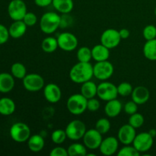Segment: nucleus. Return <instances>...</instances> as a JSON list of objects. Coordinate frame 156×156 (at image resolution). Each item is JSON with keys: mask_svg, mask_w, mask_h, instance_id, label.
I'll use <instances>...</instances> for the list:
<instances>
[{"mask_svg": "<svg viewBox=\"0 0 156 156\" xmlns=\"http://www.w3.org/2000/svg\"><path fill=\"white\" fill-rule=\"evenodd\" d=\"M69 156H86L87 148L82 143H73L67 149Z\"/></svg>", "mask_w": 156, "mask_h": 156, "instance_id": "cd10ccee", "label": "nucleus"}, {"mask_svg": "<svg viewBox=\"0 0 156 156\" xmlns=\"http://www.w3.org/2000/svg\"><path fill=\"white\" fill-rule=\"evenodd\" d=\"M15 87V77L8 73H0V92L9 93Z\"/></svg>", "mask_w": 156, "mask_h": 156, "instance_id": "412c9836", "label": "nucleus"}, {"mask_svg": "<svg viewBox=\"0 0 156 156\" xmlns=\"http://www.w3.org/2000/svg\"><path fill=\"white\" fill-rule=\"evenodd\" d=\"M111 122L108 118H102L98 119L95 123V129L98 132H100L102 135L108 133L111 129Z\"/></svg>", "mask_w": 156, "mask_h": 156, "instance_id": "7c9ffc66", "label": "nucleus"}, {"mask_svg": "<svg viewBox=\"0 0 156 156\" xmlns=\"http://www.w3.org/2000/svg\"><path fill=\"white\" fill-rule=\"evenodd\" d=\"M27 12V5L23 0H12L8 5V14L13 21L23 20Z\"/></svg>", "mask_w": 156, "mask_h": 156, "instance_id": "1a4fd4ad", "label": "nucleus"}, {"mask_svg": "<svg viewBox=\"0 0 156 156\" xmlns=\"http://www.w3.org/2000/svg\"><path fill=\"white\" fill-rule=\"evenodd\" d=\"M11 74L15 77V79H23L27 75L25 66L21 62H15L11 66Z\"/></svg>", "mask_w": 156, "mask_h": 156, "instance_id": "c85d7f7f", "label": "nucleus"}, {"mask_svg": "<svg viewBox=\"0 0 156 156\" xmlns=\"http://www.w3.org/2000/svg\"><path fill=\"white\" fill-rule=\"evenodd\" d=\"M131 98L132 100L138 105H144L149 101L150 98V92L146 87L140 85L133 88L131 94Z\"/></svg>", "mask_w": 156, "mask_h": 156, "instance_id": "f3484780", "label": "nucleus"}, {"mask_svg": "<svg viewBox=\"0 0 156 156\" xmlns=\"http://www.w3.org/2000/svg\"><path fill=\"white\" fill-rule=\"evenodd\" d=\"M27 27V26L23 21V20L14 21V22L9 27V35L14 39H18L25 34Z\"/></svg>", "mask_w": 156, "mask_h": 156, "instance_id": "6ab92c4d", "label": "nucleus"}, {"mask_svg": "<svg viewBox=\"0 0 156 156\" xmlns=\"http://www.w3.org/2000/svg\"><path fill=\"white\" fill-rule=\"evenodd\" d=\"M44 95L46 100L51 104H56L62 98V91L59 85L55 83H49L44 88Z\"/></svg>", "mask_w": 156, "mask_h": 156, "instance_id": "dca6fc26", "label": "nucleus"}, {"mask_svg": "<svg viewBox=\"0 0 156 156\" xmlns=\"http://www.w3.org/2000/svg\"><path fill=\"white\" fill-rule=\"evenodd\" d=\"M34 1L36 5L41 8L47 7L52 5V2H53V0H34Z\"/></svg>", "mask_w": 156, "mask_h": 156, "instance_id": "79ce46f5", "label": "nucleus"}, {"mask_svg": "<svg viewBox=\"0 0 156 156\" xmlns=\"http://www.w3.org/2000/svg\"><path fill=\"white\" fill-rule=\"evenodd\" d=\"M123 110V105L121 102L117 98L107 101L105 106V112L108 117L114 118L120 115Z\"/></svg>", "mask_w": 156, "mask_h": 156, "instance_id": "a211bd4d", "label": "nucleus"}, {"mask_svg": "<svg viewBox=\"0 0 156 156\" xmlns=\"http://www.w3.org/2000/svg\"><path fill=\"white\" fill-rule=\"evenodd\" d=\"M16 105L15 101L10 98H0V114L3 116H10L15 113Z\"/></svg>", "mask_w": 156, "mask_h": 156, "instance_id": "5701e85b", "label": "nucleus"}, {"mask_svg": "<svg viewBox=\"0 0 156 156\" xmlns=\"http://www.w3.org/2000/svg\"><path fill=\"white\" fill-rule=\"evenodd\" d=\"M28 149L33 152H40L43 150L45 146V141L42 136L39 134H34L30 136L27 140Z\"/></svg>", "mask_w": 156, "mask_h": 156, "instance_id": "4be33fe9", "label": "nucleus"}, {"mask_svg": "<svg viewBox=\"0 0 156 156\" xmlns=\"http://www.w3.org/2000/svg\"><path fill=\"white\" fill-rule=\"evenodd\" d=\"M0 53H1V51H0Z\"/></svg>", "mask_w": 156, "mask_h": 156, "instance_id": "49530a36", "label": "nucleus"}, {"mask_svg": "<svg viewBox=\"0 0 156 156\" xmlns=\"http://www.w3.org/2000/svg\"><path fill=\"white\" fill-rule=\"evenodd\" d=\"M76 56H77V59L79 62H90L91 59H92L91 49H90L88 47H80L78 50Z\"/></svg>", "mask_w": 156, "mask_h": 156, "instance_id": "c756f323", "label": "nucleus"}, {"mask_svg": "<svg viewBox=\"0 0 156 156\" xmlns=\"http://www.w3.org/2000/svg\"><path fill=\"white\" fill-rule=\"evenodd\" d=\"M114 72V66L108 60L96 62L93 66L94 76L98 80L107 81L113 76Z\"/></svg>", "mask_w": 156, "mask_h": 156, "instance_id": "423d86ee", "label": "nucleus"}, {"mask_svg": "<svg viewBox=\"0 0 156 156\" xmlns=\"http://www.w3.org/2000/svg\"><path fill=\"white\" fill-rule=\"evenodd\" d=\"M117 155L118 156H139L140 152H139L133 146L124 145L123 147L119 149Z\"/></svg>", "mask_w": 156, "mask_h": 156, "instance_id": "f704fd0d", "label": "nucleus"}, {"mask_svg": "<svg viewBox=\"0 0 156 156\" xmlns=\"http://www.w3.org/2000/svg\"><path fill=\"white\" fill-rule=\"evenodd\" d=\"M88 99L82 94H73L66 101V108L69 112L73 115H81L87 110Z\"/></svg>", "mask_w": 156, "mask_h": 156, "instance_id": "7ed1b4c3", "label": "nucleus"}, {"mask_svg": "<svg viewBox=\"0 0 156 156\" xmlns=\"http://www.w3.org/2000/svg\"><path fill=\"white\" fill-rule=\"evenodd\" d=\"M149 134H150V135L153 137V138H155V137L156 136V129H151L149 131Z\"/></svg>", "mask_w": 156, "mask_h": 156, "instance_id": "c03bdc74", "label": "nucleus"}, {"mask_svg": "<svg viewBox=\"0 0 156 156\" xmlns=\"http://www.w3.org/2000/svg\"><path fill=\"white\" fill-rule=\"evenodd\" d=\"M123 109L126 114L130 116L138 111V105L133 100L129 101L125 104L124 106L123 107Z\"/></svg>", "mask_w": 156, "mask_h": 156, "instance_id": "e433bc0d", "label": "nucleus"}, {"mask_svg": "<svg viewBox=\"0 0 156 156\" xmlns=\"http://www.w3.org/2000/svg\"><path fill=\"white\" fill-rule=\"evenodd\" d=\"M58 45L61 50L66 52L76 50L79 44V41L74 34L71 32H62L57 37Z\"/></svg>", "mask_w": 156, "mask_h": 156, "instance_id": "9d476101", "label": "nucleus"}, {"mask_svg": "<svg viewBox=\"0 0 156 156\" xmlns=\"http://www.w3.org/2000/svg\"><path fill=\"white\" fill-rule=\"evenodd\" d=\"M82 140L87 149L94 150V149H99V146L103 140V138H102V134L94 128V129L86 130Z\"/></svg>", "mask_w": 156, "mask_h": 156, "instance_id": "ddd939ff", "label": "nucleus"}, {"mask_svg": "<svg viewBox=\"0 0 156 156\" xmlns=\"http://www.w3.org/2000/svg\"><path fill=\"white\" fill-rule=\"evenodd\" d=\"M23 21L25 23L27 27H32L37 22V15L33 12H27L23 18Z\"/></svg>", "mask_w": 156, "mask_h": 156, "instance_id": "4c0bfd02", "label": "nucleus"}, {"mask_svg": "<svg viewBox=\"0 0 156 156\" xmlns=\"http://www.w3.org/2000/svg\"><path fill=\"white\" fill-rule=\"evenodd\" d=\"M10 35H9V28L3 24H0V45L5 44L9 41Z\"/></svg>", "mask_w": 156, "mask_h": 156, "instance_id": "ea45409f", "label": "nucleus"}, {"mask_svg": "<svg viewBox=\"0 0 156 156\" xmlns=\"http://www.w3.org/2000/svg\"><path fill=\"white\" fill-rule=\"evenodd\" d=\"M86 130L85 123L79 120H72L67 124L65 129L67 138L73 141H78L83 138Z\"/></svg>", "mask_w": 156, "mask_h": 156, "instance_id": "39448f33", "label": "nucleus"}, {"mask_svg": "<svg viewBox=\"0 0 156 156\" xmlns=\"http://www.w3.org/2000/svg\"><path fill=\"white\" fill-rule=\"evenodd\" d=\"M121 37L119 34V30L114 28H108L103 31L101 35V44L105 45L108 49H114L120 44Z\"/></svg>", "mask_w": 156, "mask_h": 156, "instance_id": "f8f14e48", "label": "nucleus"}, {"mask_svg": "<svg viewBox=\"0 0 156 156\" xmlns=\"http://www.w3.org/2000/svg\"><path fill=\"white\" fill-rule=\"evenodd\" d=\"M119 140L114 136H108L103 139L100 146L99 151L102 155L111 156L114 155L119 150Z\"/></svg>", "mask_w": 156, "mask_h": 156, "instance_id": "4468645a", "label": "nucleus"}, {"mask_svg": "<svg viewBox=\"0 0 156 156\" xmlns=\"http://www.w3.org/2000/svg\"><path fill=\"white\" fill-rule=\"evenodd\" d=\"M97 96L101 100L105 101H109L117 98L118 96L117 86L112 82L103 81L101 83L98 85Z\"/></svg>", "mask_w": 156, "mask_h": 156, "instance_id": "6e6552de", "label": "nucleus"}, {"mask_svg": "<svg viewBox=\"0 0 156 156\" xmlns=\"http://www.w3.org/2000/svg\"><path fill=\"white\" fill-rule=\"evenodd\" d=\"M136 136V129L129 123L120 126L117 133V139L123 146L133 144Z\"/></svg>", "mask_w": 156, "mask_h": 156, "instance_id": "2eb2a0df", "label": "nucleus"}, {"mask_svg": "<svg viewBox=\"0 0 156 156\" xmlns=\"http://www.w3.org/2000/svg\"><path fill=\"white\" fill-rule=\"evenodd\" d=\"M9 133L12 140L19 143L27 142L31 136L29 126L22 122L13 123L10 128Z\"/></svg>", "mask_w": 156, "mask_h": 156, "instance_id": "20e7f679", "label": "nucleus"}, {"mask_svg": "<svg viewBox=\"0 0 156 156\" xmlns=\"http://www.w3.org/2000/svg\"><path fill=\"white\" fill-rule=\"evenodd\" d=\"M67 136L65 130L61 129H57L53 131L51 134V140L53 143L56 145H60L65 142Z\"/></svg>", "mask_w": 156, "mask_h": 156, "instance_id": "2f4dec72", "label": "nucleus"}, {"mask_svg": "<svg viewBox=\"0 0 156 156\" xmlns=\"http://www.w3.org/2000/svg\"><path fill=\"white\" fill-rule=\"evenodd\" d=\"M52 5L56 12L62 15L69 14L74 8L73 0H53Z\"/></svg>", "mask_w": 156, "mask_h": 156, "instance_id": "b1692460", "label": "nucleus"}, {"mask_svg": "<svg viewBox=\"0 0 156 156\" xmlns=\"http://www.w3.org/2000/svg\"><path fill=\"white\" fill-rule=\"evenodd\" d=\"M154 138L149 134V132L140 133L136 134L133 143V146L140 153L146 152L150 150L153 146Z\"/></svg>", "mask_w": 156, "mask_h": 156, "instance_id": "9b49d317", "label": "nucleus"}, {"mask_svg": "<svg viewBox=\"0 0 156 156\" xmlns=\"http://www.w3.org/2000/svg\"><path fill=\"white\" fill-rule=\"evenodd\" d=\"M93 76V66L90 62H77L69 71L70 79L77 84H82L91 80Z\"/></svg>", "mask_w": 156, "mask_h": 156, "instance_id": "f257e3e1", "label": "nucleus"}, {"mask_svg": "<svg viewBox=\"0 0 156 156\" xmlns=\"http://www.w3.org/2000/svg\"><path fill=\"white\" fill-rule=\"evenodd\" d=\"M100 107V101L97 98H95V97L88 99V102H87V110L88 111H91V112H94V111H98Z\"/></svg>", "mask_w": 156, "mask_h": 156, "instance_id": "58836bf2", "label": "nucleus"}, {"mask_svg": "<svg viewBox=\"0 0 156 156\" xmlns=\"http://www.w3.org/2000/svg\"><path fill=\"white\" fill-rule=\"evenodd\" d=\"M61 16L55 12H45L40 19V28L46 34H53L60 27Z\"/></svg>", "mask_w": 156, "mask_h": 156, "instance_id": "f03ea898", "label": "nucleus"}, {"mask_svg": "<svg viewBox=\"0 0 156 156\" xmlns=\"http://www.w3.org/2000/svg\"><path fill=\"white\" fill-rule=\"evenodd\" d=\"M133 90V85L129 82H123L117 85V92L119 95L122 97H127L131 95Z\"/></svg>", "mask_w": 156, "mask_h": 156, "instance_id": "72a5a7b5", "label": "nucleus"}, {"mask_svg": "<svg viewBox=\"0 0 156 156\" xmlns=\"http://www.w3.org/2000/svg\"><path fill=\"white\" fill-rule=\"evenodd\" d=\"M91 54L92 59L95 62L108 60L110 56V49L101 44H97L91 49Z\"/></svg>", "mask_w": 156, "mask_h": 156, "instance_id": "aec40b11", "label": "nucleus"}, {"mask_svg": "<svg viewBox=\"0 0 156 156\" xmlns=\"http://www.w3.org/2000/svg\"><path fill=\"white\" fill-rule=\"evenodd\" d=\"M143 36L146 41H150L156 38V27L153 24L146 26L143 30Z\"/></svg>", "mask_w": 156, "mask_h": 156, "instance_id": "c9c22d12", "label": "nucleus"}, {"mask_svg": "<svg viewBox=\"0 0 156 156\" xmlns=\"http://www.w3.org/2000/svg\"><path fill=\"white\" fill-rule=\"evenodd\" d=\"M119 34H120V36L121 37V39H127L129 37V35H130L129 30L126 28L120 29L119 30Z\"/></svg>", "mask_w": 156, "mask_h": 156, "instance_id": "37998d69", "label": "nucleus"}, {"mask_svg": "<svg viewBox=\"0 0 156 156\" xmlns=\"http://www.w3.org/2000/svg\"><path fill=\"white\" fill-rule=\"evenodd\" d=\"M58 47H59V45H58L57 38L53 37H47L41 42V49L45 53H53L56 51Z\"/></svg>", "mask_w": 156, "mask_h": 156, "instance_id": "bb28decb", "label": "nucleus"}, {"mask_svg": "<svg viewBox=\"0 0 156 156\" xmlns=\"http://www.w3.org/2000/svg\"><path fill=\"white\" fill-rule=\"evenodd\" d=\"M98 85L92 81L89 80L82 84L81 94L87 99L92 98L97 95Z\"/></svg>", "mask_w": 156, "mask_h": 156, "instance_id": "393cba45", "label": "nucleus"}, {"mask_svg": "<svg viewBox=\"0 0 156 156\" xmlns=\"http://www.w3.org/2000/svg\"><path fill=\"white\" fill-rule=\"evenodd\" d=\"M143 52L146 59L151 61H156V38L146 41L143 46Z\"/></svg>", "mask_w": 156, "mask_h": 156, "instance_id": "a878e982", "label": "nucleus"}, {"mask_svg": "<svg viewBox=\"0 0 156 156\" xmlns=\"http://www.w3.org/2000/svg\"><path fill=\"white\" fill-rule=\"evenodd\" d=\"M155 12V17H156V7H155V12Z\"/></svg>", "mask_w": 156, "mask_h": 156, "instance_id": "a18cd8bd", "label": "nucleus"}, {"mask_svg": "<svg viewBox=\"0 0 156 156\" xmlns=\"http://www.w3.org/2000/svg\"><path fill=\"white\" fill-rule=\"evenodd\" d=\"M22 82L24 88L30 92H37L44 89L45 86L44 78L37 73L27 74L22 79Z\"/></svg>", "mask_w": 156, "mask_h": 156, "instance_id": "0eeeda50", "label": "nucleus"}, {"mask_svg": "<svg viewBox=\"0 0 156 156\" xmlns=\"http://www.w3.org/2000/svg\"><path fill=\"white\" fill-rule=\"evenodd\" d=\"M50 156H69L67 149L62 146H56L50 152Z\"/></svg>", "mask_w": 156, "mask_h": 156, "instance_id": "a19ab883", "label": "nucleus"}, {"mask_svg": "<svg viewBox=\"0 0 156 156\" xmlns=\"http://www.w3.org/2000/svg\"><path fill=\"white\" fill-rule=\"evenodd\" d=\"M144 122L145 119L143 114L136 112L130 115L129 118V123H128L131 125L133 127L135 128V129H138V128H140L144 124Z\"/></svg>", "mask_w": 156, "mask_h": 156, "instance_id": "473e14b6", "label": "nucleus"}]
</instances>
